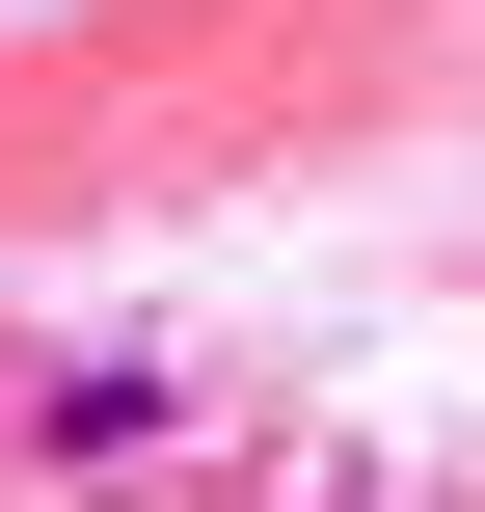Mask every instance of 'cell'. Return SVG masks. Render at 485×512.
<instances>
[{
    "label": "cell",
    "instance_id": "obj_1",
    "mask_svg": "<svg viewBox=\"0 0 485 512\" xmlns=\"http://www.w3.org/2000/svg\"><path fill=\"white\" fill-rule=\"evenodd\" d=\"M135 432H162V378H135V351H81V378L27 405V459H135Z\"/></svg>",
    "mask_w": 485,
    "mask_h": 512
}]
</instances>
